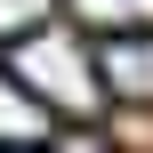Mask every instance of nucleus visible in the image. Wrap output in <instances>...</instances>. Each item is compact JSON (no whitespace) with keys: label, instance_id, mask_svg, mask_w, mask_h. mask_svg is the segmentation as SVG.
I'll return each mask as SVG.
<instances>
[{"label":"nucleus","instance_id":"obj_1","mask_svg":"<svg viewBox=\"0 0 153 153\" xmlns=\"http://www.w3.org/2000/svg\"><path fill=\"white\" fill-rule=\"evenodd\" d=\"M8 73H16L32 97H48L56 113H73V121H89V113H97V97H105L97 65H89V56H81V40H73V32H56V24L16 32V40H8Z\"/></svg>","mask_w":153,"mask_h":153},{"label":"nucleus","instance_id":"obj_2","mask_svg":"<svg viewBox=\"0 0 153 153\" xmlns=\"http://www.w3.org/2000/svg\"><path fill=\"white\" fill-rule=\"evenodd\" d=\"M97 81H105L113 97H129V105H153V24H137V32H113V40H105V56H97Z\"/></svg>","mask_w":153,"mask_h":153},{"label":"nucleus","instance_id":"obj_3","mask_svg":"<svg viewBox=\"0 0 153 153\" xmlns=\"http://www.w3.org/2000/svg\"><path fill=\"white\" fill-rule=\"evenodd\" d=\"M73 16L97 32H137V24H153V0H73Z\"/></svg>","mask_w":153,"mask_h":153},{"label":"nucleus","instance_id":"obj_4","mask_svg":"<svg viewBox=\"0 0 153 153\" xmlns=\"http://www.w3.org/2000/svg\"><path fill=\"white\" fill-rule=\"evenodd\" d=\"M40 129H48V121H40V113L0 81V145H40Z\"/></svg>","mask_w":153,"mask_h":153},{"label":"nucleus","instance_id":"obj_5","mask_svg":"<svg viewBox=\"0 0 153 153\" xmlns=\"http://www.w3.org/2000/svg\"><path fill=\"white\" fill-rule=\"evenodd\" d=\"M32 24H48V0H0V40H16Z\"/></svg>","mask_w":153,"mask_h":153},{"label":"nucleus","instance_id":"obj_6","mask_svg":"<svg viewBox=\"0 0 153 153\" xmlns=\"http://www.w3.org/2000/svg\"><path fill=\"white\" fill-rule=\"evenodd\" d=\"M0 153H40V145H0Z\"/></svg>","mask_w":153,"mask_h":153}]
</instances>
